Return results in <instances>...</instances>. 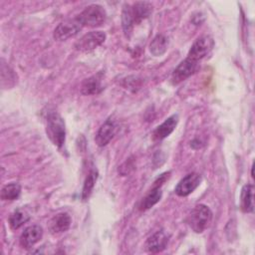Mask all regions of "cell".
I'll return each instance as SVG.
<instances>
[{
  "mask_svg": "<svg viewBox=\"0 0 255 255\" xmlns=\"http://www.w3.org/2000/svg\"><path fill=\"white\" fill-rule=\"evenodd\" d=\"M152 12V6L148 2H135L131 5L125 4L122 12V25L127 38L130 37L134 25L146 19Z\"/></svg>",
  "mask_w": 255,
  "mask_h": 255,
  "instance_id": "1",
  "label": "cell"
},
{
  "mask_svg": "<svg viewBox=\"0 0 255 255\" xmlns=\"http://www.w3.org/2000/svg\"><path fill=\"white\" fill-rule=\"evenodd\" d=\"M46 131L54 145L58 147L63 146L66 139V128L64 120L58 113L51 112L48 114Z\"/></svg>",
  "mask_w": 255,
  "mask_h": 255,
  "instance_id": "2",
  "label": "cell"
},
{
  "mask_svg": "<svg viewBox=\"0 0 255 255\" xmlns=\"http://www.w3.org/2000/svg\"><path fill=\"white\" fill-rule=\"evenodd\" d=\"M212 212L208 206L197 204L191 210L188 217V224L195 233H202L210 224Z\"/></svg>",
  "mask_w": 255,
  "mask_h": 255,
  "instance_id": "3",
  "label": "cell"
},
{
  "mask_svg": "<svg viewBox=\"0 0 255 255\" xmlns=\"http://www.w3.org/2000/svg\"><path fill=\"white\" fill-rule=\"evenodd\" d=\"M107 17L106 10L103 6L98 4H92L86 7L77 17V21L83 26L98 27L101 26Z\"/></svg>",
  "mask_w": 255,
  "mask_h": 255,
  "instance_id": "4",
  "label": "cell"
},
{
  "mask_svg": "<svg viewBox=\"0 0 255 255\" xmlns=\"http://www.w3.org/2000/svg\"><path fill=\"white\" fill-rule=\"evenodd\" d=\"M106 40V34L102 31H92L85 34L75 44V48L80 52H91L101 46Z\"/></svg>",
  "mask_w": 255,
  "mask_h": 255,
  "instance_id": "5",
  "label": "cell"
},
{
  "mask_svg": "<svg viewBox=\"0 0 255 255\" xmlns=\"http://www.w3.org/2000/svg\"><path fill=\"white\" fill-rule=\"evenodd\" d=\"M213 46H214V42L211 37L202 36L193 43V45L191 46L188 52L187 58L198 62L211 51Z\"/></svg>",
  "mask_w": 255,
  "mask_h": 255,
  "instance_id": "6",
  "label": "cell"
},
{
  "mask_svg": "<svg viewBox=\"0 0 255 255\" xmlns=\"http://www.w3.org/2000/svg\"><path fill=\"white\" fill-rule=\"evenodd\" d=\"M82 29V25L77 21V19L68 20L60 23L54 30V39L57 41H65L74 36H76L80 30Z\"/></svg>",
  "mask_w": 255,
  "mask_h": 255,
  "instance_id": "7",
  "label": "cell"
},
{
  "mask_svg": "<svg viewBox=\"0 0 255 255\" xmlns=\"http://www.w3.org/2000/svg\"><path fill=\"white\" fill-rule=\"evenodd\" d=\"M201 182V175L196 172H191L179 180L174 188V192L178 196H187L192 193Z\"/></svg>",
  "mask_w": 255,
  "mask_h": 255,
  "instance_id": "8",
  "label": "cell"
},
{
  "mask_svg": "<svg viewBox=\"0 0 255 255\" xmlns=\"http://www.w3.org/2000/svg\"><path fill=\"white\" fill-rule=\"evenodd\" d=\"M197 65H198V62L193 61L189 58H186L172 72L171 82L174 85H176V84H179L182 81L186 80L188 77H190L196 71Z\"/></svg>",
  "mask_w": 255,
  "mask_h": 255,
  "instance_id": "9",
  "label": "cell"
},
{
  "mask_svg": "<svg viewBox=\"0 0 255 255\" xmlns=\"http://www.w3.org/2000/svg\"><path fill=\"white\" fill-rule=\"evenodd\" d=\"M43 236V228L40 225H31L27 227L20 236V244L25 249L32 248Z\"/></svg>",
  "mask_w": 255,
  "mask_h": 255,
  "instance_id": "10",
  "label": "cell"
},
{
  "mask_svg": "<svg viewBox=\"0 0 255 255\" xmlns=\"http://www.w3.org/2000/svg\"><path fill=\"white\" fill-rule=\"evenodd\" d=\"M116 129H117V127H116L115 121H113L112 119H108L101 126V128H99V130L96 134V137H95L96 143L99 146L107 145L114 137V135L116 133Z\"/></svg>",
  "mask_w": 255,
  "mask_h": 255,
  "instance_id": "11",
  "label": "cell"
},
{
  "mask_svg": "<svg viewBox=\"0 0 255 255\" xmlns=\"http://www.w3.org/2000/svg\"><path fill=\"white\" fill-rule=\"evenodd\" d=\"M168 243V235L163 230H158L149 236L145 242V247L148 252L158 253L165 249Z\"/></svg>",
  "mask_w": 255,
  "mask_h": 255,
  "instance_id": "12",
  "label": "cell"
},
{
  "mask_svg": "<svg viewBox=\"0 0 255 255\" xmlns=\"http://www.w3.org/2000/svg\"><path fill=\"white\" fill-rule=\"evenodd\" d=\"M178 123V116L172 115L167 118L161 125H159L152 132V137L154 140H161L167 137L176 128Z\"/></svg>",
  "mask_w": 255,
  "mask_h": 255,
  "instance_id": "13",
  "label": "cell"
},
{
  "mask_svg": "<svg viewBox=\"0 0 255 255\" xmlns=\"http://www.w3.org/2000/svg\"><path fill=\"white\" fill-rule=\"evenodd\" d=\"M103 74L98 73L88 79H86L81 86V92L83 95L90 96V95H97L99 94L104 88L102 84Z\"/></svg>",
  "mask_w": 255,
  "mask_h": 255,
  "instance_id": "14",
  "label": "cell"
},
{
  "mask_svg": "<svg viewBox=\"0 0 255 255\" xmlns=\"http://www.w3.org/2000/svg\"><path fill=\"white\" fill-rule=\"evenodd\" d=\"M71 217L68 213L62 212L55 215L49 223V228L51 233L59 234L67 231L71 225Z\"/></svg>",
  "mask_w": 255,
  "mask_h": 255,
  "instance_id": "15",
  "label": "cell"
},
{
  "mask_svg": "<svg viewBox=\"0 0 255 255\" xmlns=\"http://www.w3.org/2000/svg\"><path fill=\"white\" fill-rule=\"evenodd\" d=\"M253 185L245 184L241 190L240 196V208L243 212H252L254 209L253 204Z\"/></svg>",
  "mask_w": 255,
  "mask_h": 255,
  "instance_id": "16",
  "label": "cell"
},
{
  "mask_svg": "<svg viewBox=\"0 0 255 255\" xmlns=\"http://www.w3.org/2000/svg\"><path fill=\"white\" fill-rule=\"evenodd\" d=\"M160 187L161 186L153 185L152 189L141 200L140 205H139L140 210H147V209L151 208L154 204H156L160 200L161 195H162Z\"/></svg>",
  "mask_w": 255,
  "mask_h": 255,
  "instance_id": "17",
  "label": "cell"
},
{
  "mask_svg": "<svg viewBox=\"0 0 255 255\" xmlns=\"http://www.w3.org/2000/svg\"><path fill=\"white\" fill-rule=\"evenodd\" d=\"M167 47H168L167 37H165L162 34H158L152 39L149 45V51L153 56L158 57L163 55L166 52Z\"/></svg>",
  "mask_w": 255,
  "mask_h": 255,
  "instance_id": "18",
  "label": "cell"
},
{
  "mask_svg": "<svg viewBox=\"0 0 255 255\" xmlns=\"http://www.w3.org/2000/svg\"><path fill=\"white\" fill-rule=\"evenodd\" d=\"M21 193V186L19 183L11 182L6 184L1 189V199L4 201H12L17 199Z\"/></svg>",
  "mask_w": 255,
  "mask_h": 255,
  "instance_id": "19",
  "label": "cell"
},
{
  "mask_svg": "<svg viewBox=\"0 0 255 255\" xmlns=\"http://www.w3.org/2000/svg\"><path fill=\"white\" fill-rule=\"evenodd\" d=\"M29 219H30V217L25 211H23L21 209H17L11 213L8 221H9L10 227L13 230H16V229L20 228L22 225H24Z\"/></svg>",
  "mask_w": 255,
  "mask_h": 255,
  "instance_id": "20",
  "label": "cell"
},
{
  "mask_svg": "<svg viewBox=\"0 0 255 255\" xmlns=\"http://www.w3.org/2000/svg\"><path fill=\"white\" fill-rule=\"evenodd\" d=\"M98 178V172L96 170H91L89 172V174L87 175L85 182H84V186H83V190H82V198L83 200H87L90 195L92 194V191L95 187V183L97 181Z\"/></svg>",
  "mask_w": 255,
  "mask_h": 255,
  "instance_id": "21",
  "label": "cell"
}]
</instances>
